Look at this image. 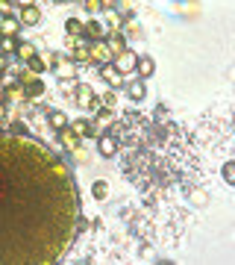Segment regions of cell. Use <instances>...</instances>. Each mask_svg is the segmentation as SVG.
Wrapping results in <instances>:
<instances>
[{"label": "cell", "instance_id": "obj_26", "mask_svg": "<svg viewBox=\"0 0 235 265\" xmlns=\"http://www.w3.org/2000/svg\"><path fill=\"white\" fill-rule=\"evenodd\" d=\"M115 103H118V91H115V88H109V91L103 94V106H109V109H112Z\"/></svg>", "mask_w": 235, "mask_h": 265}, {"label": "cell", "instance_id": "obj_13", "mask_svg": "<svg viewBox=\"0 0 235 265\" xmlns=\"http://www.w3.org/2000/svg\"><path fill=\"white\" fill-rule=\"evenodd\" d=\"M97 150H100V156H115L118 153V141H115V136H100L97 139Z\"/></svg>", "mask_w": 235, "mask_h": 265}, {"label": "cell", "instance_id": "obj_9", "mask_svg": "<svg viewBox=\"0 0 235 265\" xmlns=\"http://www.w3.org/2000/svg\"><path fill=\"white\" fill-rule=\"evenodd\" d=\"M124 94L130 97V100H144L147 97V86H144V80H130V83H124Z\"/></svg>", "mask_w": 235, "mask_h": 265}, {"label": "cell", "instance_id": "obj_30", "mask_svg": "<svg viewBox=\"0 0 235 265\" xmlns=\"http://www.w3.org/2000/svg\"><path fill=\"white\" fill-rule=\"evenodd\" d=\"M0 71H3V62H0Z\"/></svg>", "mask_w": 235, "mask_h": 265}, {"label": "cell", "instance_id": "obj_3", "mask_svg": "<svg viewBox=\"0 0 235 265\" xmlns=\"http://www.w3.org/2000/svg\"><path fill=\"white\" fill-rule=\"evenodd\" d=\"M21 88H24L27 97H41L44 94V83L35 74H21Z\"/></svg>", "mask_w": 235, "mask_h": 265}, {"label": "cell", "instance_id": "obj_1", "mask_svg": "<svg viewBox=\"0 0 235 265\" xmlns=\"http://www.w3.org/2000/svg\"><path fill=\"white\" fill-rule=\"evenodd\" d=\"M80 194L62 159L30 136L0 133V265H47L68 250Z\"/></svg>", "mask_w": 235, "mask_h": 265}, {"label": "cell", "instance_id": "obj_20", "mask_svg": "<svg viewBox=\"0 0 235 265\" xmlns=\"http://www.w3.org/2000/svg\"><path fill=\"white\" fill-rule=\"evenodd\" d=\"M18 56H21V59H24V62H27V59H30V56H35V44L33 41H21V44H18Z\"/></svg>", "mask_w": 235, "mask_h": 265}, {"label": "cell", "instance_id": "obj_2", "mask_svg": "<svg viewBox=\"0 0 235 265\" xmlns=\"http://www.w3.org/2000/svg\"><path fill=\"white\" fill-rule=\"evenodd\" d=\"M74 103L83 106V109H97L100 106V97L91 91V86H85V83H80V86L74 88Z\"/></svg>", "mask_w": 235, "mask_h": 265}, {"label": "cell", "instance_id": "obj_15", "mask_svg": "<svg viewBox=\"0 0 235 265\" xmlns=\"http://www.w3.org/2000/svg\"><path fill=\"white\" fill-rule=\"evenodd\" d=\"M27 71H30V74H35V77H41V74L47 71V62H44V59L35 53V56H30V59H27Z\"/></svg>", "mask_w": 235, "mask_h": 265}, {"label": "cell", "instance_id": "obj_16", "mask_svg": "<svg viewBox=\"0 0 235 265\" xmlns=\"http://www.w3.org/2000/svg\"><path fill=\"white\" fill-rule=\"evenodd\" d=\"M18 27H21V21L12 15H6L3 24H0V38H3V35H18Z\"/></svg>", "mask_w": 235, "mask_h": 265}, {"label": "cell", "instance_id": "obj_14", "mask_svg": "<svg viewBox=\"0 0 235 265\" xmlns=\"http://www.w3.org/2000/svg\"><path fill=\"white\" fill-rule=\"evenodd\" d=\"M100 77H103V80H106L112 88H121V86H124V80H121V74H118L115 65H103V68H100Z\"/></svg>", "mask_w": 235, "mask_h": 265}, {"label": "cell", "instance_id": "obj_17", "mask_svg": "<svg viewBox=\"0 0 235 265\" xmlns=\"http://www.w3.org/2000/svg\"><path fill=\"white\" fill-rule=\"evenodd\" d=\"M91 197H94V200H106V197H109V183H106V180H94V183H91Z\"/></svg>", "mask_w": 235, "mask_h": 265}, {"label": "cell", "instance_id": "obj_12", "mask_svg": "<svg viewBox=\"0 0 235 265\" xmlns=\"http://www.w3.org/2000/svg\"><path fill=\"white\" fill-rule=\"evenodd\" d=\"M135 74H138V80H150L153 74H156V62H153L150 56H138V62H135Z\"/></svg>", "mask_w": 235, "mask_h": 265}, {"label": "cell", "instance_id": "obj_21", "mask_svg": "<svg viewBox=\"0 0 235 265\" xmlns=\"http://www.w3.org/2000/svg\"><path fill=\"white\" fill-rule=\"evenodd\" d=\"M18 44H21V38H18V35H3V38H0V47H3V50H9V53H15Z\"/></svg>", "mask_w": 235, "mask_h": 265}, {"label": "cell", "instance_id": "obj_22", "mask_svg": "<svg viewBox=\"0 0 235 265\" xmlns=\"http://www.w3.org/2000/svg\"><path fill=\"white\" fill-rule=\"evenodd\" d=\"M83 9L88 15H97V12H103V0H83Z\"/></svg>", "mask_w": 235, "mask_h": 265}, {"label": "cell", "instance_id": "obj_8", "mask_svg": "<svg viewBox=\"0 0 235 265\" xmlns=\"http://www.w3.org/2000/svg\"><path fill=\"white\" fill-rule=\"evenodd\" d=\"M135 62H138V53L130 50V47H127L124 53H118V62H115L118 74H130V71H135Z\"/></svg>", "mask_w": 235, "mask_h": 265}, {"label": "cell", "instance_id": "obj_28", "mask_svg": "<svg viewBox=\"0 0 235 265\" xmlns=\"http://www.w3.org/2000/svg\"><path fill=\"white\" fill-rule=\"evenodd\" d=\"M3 118H6V106L0 103V121H3Z\"/></svg>", "mask_w": 235, "mask_h": 265}, {"label": "cell", "instance_id": "obj_19", "mask_svg": "<svg viewBox=\"0 0 235 265\" xmlns=\"http://www.w3.org/2000/svg\"><path fill=\"white\" fill-rule=\"evenodd\" d=\"M83 30H85V24L80 21V18H68L65 21V33L68 35H83Z\"/></svg>", "mask_w": 235, "mask_h": 265}, {"label": "cell", "instance_id": "obj_10", "mask_svg": "<svg viewBox=\"0 0 235 265\" xmlns=\"http://www.w3.org/2000/svg\"><path fill=\"white\" fill-rule=\"evenodd\" d=\"M56 136H59V144H62L65 150H80V136H77L71 127H62V130H56Z\"/></svg>", "mask_w": 235, "mask_h": 265}, {"label": "cell", "instance_id": "obj_25", "mask_svg": "<svg viewBox=\"0 0 235 265\" xmlns=\"http://www.w3.org/2000/svg\"><path fill=\"white\" fill-rule=\"evenodd\" d=\"M9 133H12V136H30L27 124H21V121H12V127H9Z\"/></svg>", "mask_w": 235, "mask_h": 265}, {"label": "cell", "instance_id": "obj_27", "mask_svg": "<svg viewBox=\"0 0 235 265\" xmlns=\"http://www.w3.org/2000/svg\"><path fill=\"white\" fill-rule=\"evenodd\" d=\"M223 180H226L229 186L235 183V165H232V162H226V165H223Z\"/></svg>", "mask_w": 235, "mask_h": 265}, {"label": "cell", "instance_id": "obj_18", "mask_svg": "<svg viewBox=\"0 0 235 265\" xmlns=\"http://www.w3.org/2000/svg\"><path fill=\"white\" fill-rule=\"evenodd\" d=\"M47 121H50V127H53V130H62V127H68V115L62 112V109H53Z\"/></svg>", "mask_w": 235, "mask_h": 265}, {"label": "cell", "instance_id": "obj_29", "mask_svg": "<svg viewBox=\"0 0 235 265\" xmlns=\"http://www.w3.org/2000/svg\"><path fill=\"white\" fill-rule=\"evenodd\" d=\"M6 3H9V0H0V6H6Z\"/></svg>", "mask_w": 235, "mask_h": 265}, {"label": "cell", "instance_id": "obj_5", "mask_svg": "<svg viewBox=\"0 0 235 265\" xmlns=\"http://www.w3.org/2000/svg\"><path fill=\"white\" fill-rule=\"evenodd\" d=\"M71 130H74L80 139H94V136H97V124L88 121V118H74V121H71Z\"/></svg>", "mask_w": 235, "mask_h": 265}, {"label": "cell", "instance_id": "obj_11", "mask_svg": "<svg viewBox=\"0 0 235 265\" xmlns=\"http://www.w3.org/2000/svg\"><path fill=\"white\" fill-rule=\"evenodd\" d=\"M109 33L106 27H103V21H97V18H91L88 24H85V30H83V35L85 38H91V41H103V35Z\"/></svg>", "mask_w": 235, "mask_h": 265}, {"label": "cell", "instance_id": "obj_24", "mask_svg": "<svg viewBox=\"0 0 235 265\" xmlns=\"http://www.w3.org/2000/svg\"><path fill=\"white\" fill-rule=\"evenodd\" d=\"M56 74H59V80H68V77L74 80V74H77V68H74V62H71V65H62V68H56Z\"/></svg>", "mask_w": 235, "mask_h": 265}, {"label": "cell", "instance_id": "obj_23", "mask_svg": "<svg viewBox=\"0 0 235 265\" xmlns=\"http://www.w3.org/2000/svg\"><path fill=\"white\" fill-rule=\"evenodd\" d=\"M103 27H109V30H121V27H124V24H121V15H115V12L109 9V15H106V24H103Z\"/></svg>", "mask_w": 235, "mask_h": 265}, {"label": "cell", "instance_id": "obj_6", "mask_svg": "<svg viewBox=\"0 0 235 265\" xmlns=\"http://www.w3.org/2000/svg\"><path fill=\"white\" fill-rule=\"evenodd\" d=\"M88 59L97 62V65H109V62H112V50L106 47V41H94V44L88 47Z\"/></svg>", "mask_w": 235, "mask_h": 265}, {"label": "cell", "instance_id": "obj_7", "mask_svg": "<svg viewBox=\"0 0 235 265\" xmlns=\"http://www.w3.org/2000/svg\"><path fill=\"white\" fill-rule=\"evenodd\" d=\"M18 21H21L24 27H38V21H41V9H38L35 3H27V6H21Z\"/></svg>", "mask_w": 235, "mask_h": 265}, {"label": "cell", "instance_id": "obj_4", "mask_svg": "<svg viewBox=\"0 0 235 265\" xmlns=\"http://www.w3.org/2000/svg\"><path fill=\"white\" fill-rule=\"evenodd\" d=\"M103 41H106V47L112 50V56H118V53L127 50V35L121 33V30H109V33L103 35Z\"/></svg>", "mask_w": 235, "mask_h": 265}]
</instances>
